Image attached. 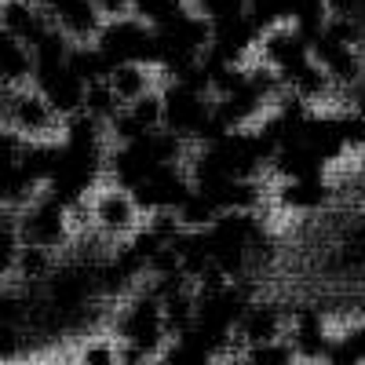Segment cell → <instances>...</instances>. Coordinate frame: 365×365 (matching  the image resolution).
Returning <instances> with one entry per match:
<instances>
[{"instance_id": "1", "label": "cell", "mask_w": 365, "mask_h": 365, "mask_svg": "<svg viewBox=\"0 0 365 365\" xmlns=\"http://www.w3.org/2000/svg\"><path fill=\"white\" fill-rule=\"evenodd\" d=\"M96 44L113 66H120V63H139V66L158 63V37H154V29H146L139 19L113 15L96 34Z\"/></svg>"}, {"instance_id": "2", "label": "cell", "mask_w": 365, "mask_h": 365, "mask_svg": "<svg viewBox=\"0 0 365 365\" xmlns=\"http://www.w3.org/2000/svg\"><path fill=\"white\" fill-rule=\"evenodd\" d=\"M34 84L37 91L51 103V110L58 117H70L77 110H84V81L70 70V63H58V66H37L34 70Z\"/></svg>"}, {"instance_id": "3", "label": "cell", "mask_w": 365, "mask_h": 365, "mask_svg": "<svg viewBox=\"0 0 365 365\" xmlns=\"http://www.w3.org/2000/svg\"><path fill=\"white\" fill-rule=\"evenodd\" d=\"M4 125H11L19 135H48L55 128V110L51 103L41 96V91H11L8 103H4Z\"/></svg>"}, {"instance_id": "4", "label": "cell", "mask_w": 365, "mask_h": 365, "mask_svg": "<svg viewBox=\"0 0 365 365\" xmlns=\"http://www.w3.org/2000/svg\"><path fill=\"white\" fill-rule=\"evenodd\" d=\"M37 4L70 41H88L103 29V11L96 8V0H37Z\"/></svg>"}, {"instance_id": "5", "label": "cell", "mask_w": 365, "mask_h": 365, "mask_svg": "<svg viewBox=\"0 0 365 365\" xmlns=\"http://www.w3.org/2000/svg\"><path fill=\"white\" fill-rule=\"evenodd\" d=\"M0 26H4L11 37H19L26 48H34L55 22L41 4H34V0H0Z\"/></svg>"}, {"instance_id": "6", "label": "cell", "mask_w": 365, "mask_h": 365, "mask_svg": "<svg viewBox=\"0 0 365 365\" xmlns=\"http://www.w3.org/2000/svg\"><path fill=\"white\" fill-rule=\"evenodd\" d=\"M22 230H26L29 245H44V249H48V245H55V241H63V234H66L63 205H58L55 197H51L48 205H37V208L26 216Z\"/></svg>"}, {"instance_id": "7", "label": "cell", "mask_w": 365, "mask_h": 365, "mask_svg": "<svg viewBox=\"0 0 365 365\" xmlns=\"http://www.w3.org/2000/svg\"><path fill=\"white\" fill-rule=\"evenodd\" d=\"M0 81L8 88L34 81V51L19 37H11L8 29H0Z\"/></svg>"}, {"instance_id": "8", "label": "cell", "mask_w": 365, "mask_h": 365, "mask_svg": "<svg viewBox=\"0 0 365 365\" xmlns=\"http://www.w3.org/2000/svg\"><path fill=\"white\" fill-rule=\"evenodd\" d=\"M66 63H70V70L84 81V84H96V81H106L110 77V70H113V63H110V58L99 51V44H73L70 48V58H66Z\"/></svg>"}, {"instance_id": "9", "label": "cell", "mask_w": 365, "mask_h": 365, "mask_svg": "<svg viewBox=\"0 0 365 365\" xmlns=\"http://www.w3.org/2000/svg\"><path fill=\"white\" fill-rule=\"evenodd\" d=\"M106 81H110V88L117 91L120 103H132V99L146 96V70H143L139 63H120V66H113Z\"/></svg>"}, {"instance_id": "10", "label": "cell", "mask_w": 365, "mask_h": 365, "mask_svg": "<svg viewBox=\"0 0 365 365\" xmlns=\"http://www.w3.org/2000/svg\"><path fill=\"white\" fill-rule=\"evenodd\" d=\"M125 106L117 99V91L110 88V81H96L84 88V113H91L96 120H113V113Z\"/></svg>"}, {"instance_id": "11", "label": "cell", "mask_w": 365, "mask_h": 365, "mask_svg": "<svg viewBox=\"0 0 365 365\" xmlns=\"http://www.w3.org/2000/svg\"><path fill=\"white\" fill-rule=\"evenodd\" d=\"M245 11H249V19L259 26V34H263V29H270L274 22L289 19L285 0H245Z\"/></svg>"}, {"instance_id": "12", "label": "cell", "mask_w": 365, "mask_h": 365, "mask_svg": "<svg viewBox=\"0 0 365 365\" xmlns=\"http://www.w3.org/2000/svg\"><path fill=\"white\" fill-rule=\"evenodd\" d=\"M96 212H99V220L106 227H128V220H132V205H128V197H120V194H106Z\"/></svg>"}, {"instance_id": "13", "label": "cell", "mask_w": 365, "mask_h": 365, "mask_svg": "<svg viewBox=\"0 0 365 365\" xmlns=\"http://www.w3.org/2000/svg\"><path fill=\"white\" fill-rule=\"evenodd\" d=\"M132 8L139 11V19L158 26V22L172 19L175 11H182V0H132Z\"/></svg>"}, {"instance_id": "14", "label": "cell", "mask_w": 365, "mask_h": 365, "mask_svg": "<svg viewBox=\"0 0 365 365\" xmlns=\"http://www.w3.org/2000/svg\"><path fill=\"white\" fill-rule=\"evenodd\" d=\"M19 270L26 274V278H41V274L48 270V252L44 245H26L19 252Z\"/></svg>"}, {"instance_id": "15", "label": "cell", "mask_w": 365, "mask_h": 365, "mask_svg": "<svg viewBox=\"0 0 365 365\" xmlns=\"http://www.w3.org/2000/svg\"><path fill=\"white\" fill-rule=\"evenodd\" d=\"M19 237H15V230L11 227H0V274L4 270H11L15 263H19Z\"/></svg>"}, {"instance_id": "16", "label": "cell", "mask_w": 365, "mask_h": 365, "mask_svg": "<svg viewBox=\"0 0 365 365\" xmlns=\"http://www.w3.org/2000/svg\"><path fill=\"white\" fill-rule=\"evenodd\" d=\"M245 332H249V340H256V344H259V340H270V336H274V314H270V311H267V314H263V311L252 314V318L245 322Z\"/></svg>"}, {"instance_id": "17", "label": "cell", "mask_w": 365, "mask_h": 365, "mask_svg": "<svg viewBox=\"0 0 365 365\" xmlns=\"http://www.w3.org/2000/svg\"><path fill=\"white\" fill-rule=\"evenodd\" d=\"M325 8H329V19H354L358 22L361 0H325Z\"/></svg>"}, {"instance_id": "18", "label": "cell", "mask_w": 365, "mask_h": 365, "mask_svg": "<svg viewBox=\"0 0 365 365\" xmlns=\"http://www.w3.org/2000/svg\"><path fill=\"white\" fill-rule=\"evenodd\" d=\"M285 361H289V354L282 347H259L256 351V365H285Z\"/></svg>"}, {"instance_id": "19", "label": "cell", "mask_w": 365, "mask_h": 365, "mask_svg": "<svg viewBox=\"0 0 365 365\" xmlns=\"http://www.w3.org/2000/svg\"><path fill=\"white\" fill-rule=\"evenodd\" d=\"M8 96H11V88L0 81V113H4V103H8Z\"/></svg>"}]
</instances>
